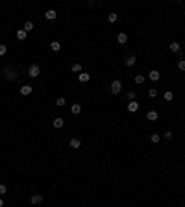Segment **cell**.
I'll return each mask as SVG.
<instances>
[{
  "mask_svg": "<svg viewBox=\"0 0 185 207\" xmlns=\"http://www.w3.org/2000/svg\"><path fill=\"white\" fill-rule=\"evenodd\" d=\"M2 74H4V78H6V80H9V82L17 80V72H15L13 67H4L2 69Z\"/></svg>",
  "mask_w": 185,
  "mask_h": 207,
  "instance_id": "1",
  "label": "cell"
},
{
  "mask_svg": "<svg viewBox=\"0 0 185 207\" xmlns=\"http://www.w3.org/2000/svg\"><path fill=\"white\" fill-rule=\"evenodd\" d=\"M39 74H41V67H39V65H30V69H28V76L30 78H37Z\"/></svg>",
  "mask_w": 185,
  "mask_h": 207,
  "instance_id": "2",
  "label": "cell"
},
{
  "mask_svg": "<svg viewBox=\"0 0 185 207\" xmlns=\"http://www.w3.org/2000/svg\"><path fill=\"white\" fill-rule=\"evenodd\" d=\"M109 89H111L113 94H118V93L122 91V82H121V80H113V82H111V87H109Z\"/></svg>",
  "mask_w": 185,
  "mask_h": 207,
  "instance_id": "3",
  "label": "cell"
},
{
  "mask_svg": "<svg viewBox=\"0 0 185 207\" xmlns=\"http://www.w3.org/2000/svg\"><path fill=\"white\" fill-rule=\"evenodd\" d=\"M52 126H54V128H56V129H61L63 126H65V120H63L61 117H56V118L52 120Z\"/></svg>",
  "mask_w": 185,
  "mask_h": 207,
  "instance_id": "4",
  "label": "cell"
},
{
  "mask_svg": "<svg viewBox=\"0 0 185 207\" xmlns=\"http://www.w3.org/2000/svg\"><path fill=\"white\" fill-rule=\"evenodd\" d=\"M30 201H32L33 205H39V204H43V194L41 192H37V194H33L32 198H30Z\"/></svg>",
  "mask_w": 185,
  "mask_h": 207,
  "instance_id": "5",
  "label": "cell"
},
{
  "mask_svg": "<svg viewBox=\"0 0 185 207\" xmlns=\"http://www.w3.org/2000/svg\"><path fill=\"white\" fill-rule=\"evenodd\" d=\"M135 61H137V57L133 54H130L126 59H124V65H126V67H133V65H135Z\"/></svg>",
  "mask_w": 185,
  "mask_h": 207,
  "instance_id": "6",
  "label": "cell"
},
{
  "mask_svg": "<svg viewBox=\"0 0 185 207\" xmlns=\"http://www.w3.org/2000/svg\"><path fill=\"white\" fill-rule=\"evenodd\" d=\"M32 93H33L32 85H22V87H21V94H22V96H28V94H32Z\"/></svg>",
  "mask_w": 185,
  "mask_h": 207,
  "instance_id": "7",
  "label": "cell"
},
{
  "mask_svg": "<svg viewBox=\"0 0 185 207\" xmlns=\"http://www.w3.org/2000/svg\"><path fill=\"white\" fill-rule=\"evenodd\" d=\"M78 80H80L82 83H87L89 80H91V74H89V72H80V74H78Z\"/></svg>",
  "mask_w": 185,
  "mask_h": 207,
  "instance_id": "8",
  "label": "cell"
},
{
  "mask_svg": "<svg viewBox=\"0 0 185 207\" xmlns=\"http://www.w3.org/2000/svg\"><path fill=\"white\" fill-rule=\"evenodd\" d=\"M148 78L152 80V82H157V80L161 78V74H159V70H150V72H148Z\"/></svg>",
  "mask_w": 185,
  "mask_h": 207,
  "instance_id": "9",
  "label": "cell"
},
{
  "mask_svg": "<svg viewBox=\"0 0 185 207\" xmlns=\"http://www.w3.org/2000/svg\"><path fill=\"white\" fill-rule=\"evenodd\" d=\"M137 109H139V104H137V100H132V102L128 104V111H130V113H135Z\"/></svg>",
  "mask_w": 185,
  "mask_h": 207,
  "instance_id": "10",
  "label": "cell"
},
{
  "mask_svg": "<svg viewBox=\"0 0 185 207\" xmlns=\"http://www.w3.org/2000/svg\"><path fill=\"white\" fill-rule=\"evenodd\" d=\"M157 117H159V115H157V111H148V113H146V118L150 120V122H156Z\"/></svg>",
  "mask_w": 185,
  "mask_h": 207,
  "instance_id": "11",
  "label": "cell"
},
{
  "mask_svg": "<svg viewBox=\"0 0 185 207\" xmlns=\"http://www.w3.org/2000/svg\"><path fill=\"white\" fill-rule=\"evenodd\" d=\"M117 41L121 43V44H126V43H128V35L124 33V32H121V33L117 35Z\"/></svg>",
  "mask_w": 185,
  "mask_h": 207,
  "instance_id": "12",
  "label": "cell"
},
{
  "mask_svg": "<svg viewBox=\"0 0 185 207\" xmlns=\"http://www.w3.org/2000/svg\"><path fill=\"white\" fill-rule=\"evenodd\" d=\"M24 32H26V33H30V32H33V22L32 21H26V22H24Z\"/></svg>",
  "mask_w": 185,
  "mask_h": 207,
  "instance_id": "13",
  "label": "cell"
},
{
  "mask_svg": "<svg viewBox=\"0 0 185 207\" xmlns=\"http://www.w3.org/2000/svg\"><path fill=\"white\" fill-rule=\"evenodd\" d=\"M163 98H165V102H172V100H174V93H172V91H165Z\"/></svg>",
  "mask_w": 185,
  "mask_h": 207,
  "instance_id": "14",
  "label": "cell"
},
{
  "mask_svg": "<svg viewBox=\"0 0 185 207\" xmlns=\"http://www.w3.org/2000/svg\"><path fill=\"white\" fill-rule=\"evenodd\" d=\"M44 17H46V19H48V21H54V19H56V17H58V13H56V11H54V9H48V11H46V13H44Z\"/></svg>",
  "mask_w": 185,
  "mask_h": 207,
  "instance_id": "15",
  "label": "cell"
},
{
  "mask_svg": "<svg viewBox=\"0 0 185 207\" xmlns=\"http://www.w3.org/2000/svg\"><path fill=\"white\" fill-rule=\"evenodd\" d=\"M26 37H28V33L24 32L22 28H21V30H17V39H19V41H24V39H26Z\"/></svg>",
  "mask_w": 185,
  "mask_h": 207,
  "instance_id": "16",
  "label": "cell"
},
{
  "mask_svg": "<svg viewBox=\"0 0 185 207\" xmlns=\"http://www.w3.org/2000/svg\"><path fill=\"white\" fill-rule=\"evenodd\" d=\"M50 48H52L54 52H59V50H61V43H59V41H52V43H50Z\"/></svg>",
  "mask_w": 185,
  "mask_h": 207,
  "instance_id": "17",
  "label": "cell"
},
{
  "mask_svg": "<svg viewBox=\"0 0 185 207\" xmlns=\"http://www.w3.org/2000/svg\"><path fill=\"white\" fill-rule=\"evenodd\" d=\"M71 111H72V115H80V113H82V105H80V104H72Z\"/></svg>",
  "mask_w": 185,
  "mask_h": 207,
  "instance_id": "18",
  "label": "cell"
},
{
  "mask_svg": "<svg viewBox=\"0 0 185 207\" xmlns=\"http://www.w3.org/2000/svg\"><path fill=\"white\" fill-rule=\"evenodd\" d=\"M69 144H71V148H80V146H82V143H80V139H76V137H74V139H71V143H69Z\"/></svg>",
  "mask_w": 185,
  "mask_h": 207,
  "instance_id": "19",
  "label": "cell"
},
{
  "mask_svg": "<svg viewBox=\"0 0 185 207\" xmlns=\"http://www.w3.org/2000/svg\"><path fill=\"white\" fill-rule=\"evenodd\" d=\"M144 82H146V78H144L143 74H137V76H135V83H137V85H143Z\"/></svg>",
  "mask_w": 185,
  "mask_h": 207,
  "instance_id": "20",
  "label": "cell"
},
{
  "mask_svg": "<svg viewBox=\"0 0 185 207\" xmlns=\"http://www.w3.org/2000/svg\"><path fill=\"white\" fill-rule=\"evenodd\" d=\"M150 141H152L154 144H157L159 141H161V137H159V133H152V135H150Z\"/></svg>",
  "mask_w": 185,
  "mask_h": 207,
  "instance_id": "21",
  "label": "cell"
},
{
  "mask_svg": "<svg viewBox=\"0 0 185 207\" xmlns=\"http://www.w3.org/2000/svg\"><path fill=\"white\" fill-rule=\"evenodd\" d=\"M179 48H182V46H179V43H170V52L176 54V52H179Z\"/></svg>",
  "mask_w": 185,
  "mask_h": 207,
  "instance_id": "22",
  "label": "cell"
},
{
  "mask_svg": "<svg viewBox=\"0 0 185 207\" xmlns=\"http://www.w3.org/2000/svg\"><path fill=\"white\" fill-rule=\"evenodd\" d=\"M126 98L130 100V102H132V100H135V91H128V93H126Z\"/></svg>",
  "mask_w": 185,
  "mask_h": 207,
  "instance_id": "23",
  "label": "cell"
},
{
  "mask_svg": "<svg viewBox=\"0 0 185 207\" xmlns=\"http://www.w3.org/2000/svg\"><path fill=\"white\" fill-rule=\"evenodd\" d=\"M117 19H118L117 13H109V15H107V21H109V22H117Z\"/></svg>",
  "mask_w": 185,
  "mask_h": 207,
  "instance_id": "24",
  "label": "cell"
},
{
  "mask_svg": "<svg viewBox=\"0 0 185 207\" xmlns=\"http://www.w3.org/2000/svg\"><path fill=\"white\" fill-rule=\"evenodd\" d=\"M178 69L182 70V72H185V59H179L178 61Z\"/></svg>",
  "mask_w": 185,
  "mask_h": 207,
  "instance_id": "25",
  "label": "cell"
},
{
  "mask_svg": "<svg viewBox=\"0 0 185 207\" xmlns=\"http://www.w3.org/2000/svg\"><path fill=\"white\" fill-rule=\"evenodd\" d=\"M157 96V91L156 89H148V98H156Z\"/></svg>",
  "mask_w": 185,
  "mask_h": 207,
  "instance_id": "26",
  "label": "cell"
},
{
  "mask_svg": "<svg viewBox=\"0 0 185 207\" xmlns=\"http://www.w3.org/2000/svg\"><path fill=\"white\" fill-rule=\"evenodd\" d=\"M72 72H82V65H80V63H74V65H72Z\"/></svg>",
  "mask_w": 185,
  "mask_h": 207,
  "instance_id": "27",
  "label": "cell"
},
{
  "mask_svg": "<svg viewBox=\"0 0 185 207\" xmlns=\"http://www.w3.org/2000/svg\"><path fill=\"white\" fill-rule=\"evenodd\" d=\"M65 104H67V102H65V98H58V100H56V105H58V107H63Z\"/></svg>",
  "mask_w": 185,
  "mask_h": 207,
  "instance_id": "28",
  "label": "cell"
},
{
  "mask_svg": "<svg viewBox=\"0 0 185 207\" xmlns=\"http://www.w3.org/2000/svg\"><path fill=\"white\" fill-rule=\"evenodd\" d=\"M8 192V189H6V185H0V196H4Z\"/></svg>",
  "mask_w": 185,
  "mask_h": 207,
  "instance_id": "29",
  "label": "cell"
},
{
  "mask_svg": "<svg viewBox=\"0 0 185 207\" xmlns=\"http://www.w3.org/2000/svg\"><path fill=\"white\" fill-rule=\"evenodd\" d=\"M8 52V48H6V44H0V55H4Z\"/></svg>",
  "mask_w": 185,
  "mask_h": 207,
  "instance_id": "30",
  "label": "cell"
},
{
  "mask_svg": "<svg viewBox=\"0 0 185 207\" xmlns=\"http://www.w3.org/2000/svg\"><path fill=\"white\" fill-rule=\"evenodd\" d=\"M163 135H165V139H172V131H165Z\"/></svg>",
  "mask_w": 185,
  "mask_h": 207,
  "instance_id": "31",
  "label": "cell"
},
{
  "mask_svg": "<svg viewBox=\"0 0 185 207\" xmlns=\"http://www.w3.org/2000/svg\"><path fill=\"white\" fill-rule=\"evenodd\" d=\"M0 207H4V200L2 198H0Z\"/></svg>",
  "mask_w": 185,
  "mask_h": 207,
  "instance_id": "32",
  "label": "cell"
}]
</instances>
